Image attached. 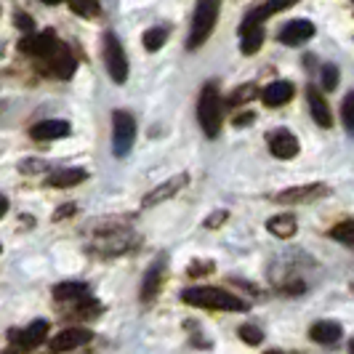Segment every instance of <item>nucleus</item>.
Instances as JSON below:
<instances>
[{"label":"nucleus","instance_id":"f257e3e1","mask_svg":"<svg viewBox=\"0 0 354 354\" xmlns=\"http://www.w3.org/2000/svg\"><path fill=\"white\" fill-rule=\"evenodd\" d=\"M181 301L200 309H211V312H245L248 306L240 301L234 293L224 288H187L181 293Z\"/></svg>","mask_w":354,"mask_h":354},{"label":"nucleus","instance_id":"f03ea898","mask_svg":"<svg viewBox=\"0 0 354 354\" xmlns=\"http://www.w3.org/2000/svg\"><path fill=\"white\" fill-rule=\"evenodd\" d=\"M218 11H221V0H197L192 24H189V37H187V48L189 51H197V48L205 46V40L216 30Z\"/></svg>","mask_w":354,"mask_h":354},{"label":"nucleus","instance_id":"7ed1b4c3","mask_svg":"<svg viewBox=\"0 0 354 354\" xmlns=\"http://www.w3.org/2000/svg\"><path fill=\"white\" fill-rule=\"evenodd\" d=\"M221 96H218V86L216 83H205L203 93L197 99V120L200 128L208 139H216L221 133Z\"/></svg>","mask_w":354,"mask_h":354},{"label":"nucleus","instance_id":"20e7f679","mask_svg":"<svg viewBox=\"0 0 354 354\" xmlns=\"http://www.w3.org/2000/svg\"><path fill=\"white\" fill-rule=\"evenodd\" d=\"M136 142V120L131 112L115 109L112 112V152L115 158H125Z\"/></svg>","mask_w":354,"mask_h":354},{"label":"nucleus","instance_id":"39448f33","mask_svg":"<svg viewBox=\"0 0 354 354\" xmlns=\"http://www.w3.org/2000/svg\"><path fill=\"white\" fill-rule=\"evenodd\" d=\"M37 67H40L43 75H51L56 80H70L75 70H77V59L64 43H59L48 56L37 59Z\"/></svg>","mask_w":354,"mask_h":354},{"label":"nucleus","instance_id":"423d86ee","mask_svg":"<svg viewBox=\"0 0 354 354\" xmlns=\"http://www.w3.org/2000/svg\"><path fill=\"white\" fill-rule=\"evenodd\" d=\"M104 67L112 77V83L123 86L128 80V56H125V48L120 46V40L115 32H104Z\"/></svg>","mask_w":354,"mask_h":354},{"label":"nucleus","instance_id":"0eeeda50","mask_svg":"<svg viewBox=\"0 0 354 354\" xmlns=\"http://www.w3.org/2000/svg\"><path fill=\"white\" fill-rule=\"evenodd\" d=\"M46 333H48V322L46 319H35L24 330H11V336H8L11 346H14L11 354H27L32 352V349H37L46 341Z\"/></svg>","mask_w":354,"mask_h":354},{"label":"nucleus","instance_id":"6e6552de","mask_svg":"<svg viewBox=\"0 0 354 354\" xmlns=\"http://www.w3.org/2000/svg\"><path fill=\"white\" fill-rule=\"evenodd\" d=\"M330 195V189L325 184H299V187H290L274 195V203L280 205H304V203H312L319 197Z\"/></svg>","mask_w":354,"mask_h":354},{"label":"nucleus","instance_id":"1a4fd4ad","mask_svg":"<svg viewBox=\"0 0 354 354\" xmlns=\"http://www.w3.org/2000/svg\"><path fill=\"white\" fill-rule=\"evenodd\" d=\"M165 269H168V256L165 253H158L155 261L149 264L147 274H144V283H142V301L149 304L158 299V293L162 290V280H165Z\"/></svg>","mask_w":354,"mask_h":354},{"label":"nucleus","instance_id":"9d476101","mask_svg":"<svg viewBox=\"0 0 354 354\" xmlns=\"http://www.w3.org/2000/svg\"><path fill=\"white\" fill-rule=\"evenodd\" d=\"M56 46H59V40H56V32H53V30L30 32L27 37H21V40H19V51L27 53V56H32V59H43V56H48Z\"/></svg>","mask_w":354,"mask_h":354},{"label":"nucleus","instance_id":"9b49d317","mask_svg":"<svg viewBox=\"0 0 354 354\" xmlns=\"http://www.w3.org/2000/svg\"><path fill=\"white\" fill-rule=\"evenodd\" d=\"M91 338H93V333H91L88 328H67V330L56 333V336L48 341V352L51 354L72 352V349H77V346L88 344Z\"/></svg>","mask_w":354,"mask_h":354},{"label":"nucleus","instance_id":"f8f14e48","mask_svg":"<svg viewBox=\"0 0 354 354\" xmlns=\"http://www.w3.org/2000/svg\"><path fill=\"white\" fill-rule=\"evenodd\" d=\"M187 181H189V174H176V176H171L168 181L158 184L152 192H147V195L142 197V205L144 208H152V205H160V203L171 200V197L178 195V192L187 187Z\"/></svg>","mask_w":354,"mask_h":354},{"label":"nucleus","instance_id":"ddd939ff","mask_svg":"<svg viewBox=\"0 0 354 354\" xmlns=\"http://www.w3.org/2000/svg\"><path fill=\"white\" fill-rule=\"evenodd\" d=\"M266 142H269V152H272L274 158L293 160L299 155V139H296L290 131H285V128L272 131V133L266 136Z\"/></svg>","mask_w":354,"mask_h":354},{"label":"nucleus","instance_id":"4468645a","mask_svg":"<svg viewBox=\"0 0 354 354\" xmlns=\"http://www.w3.org/2000/svg\"><path fill=\"white\" fill-rule=\"evenodd\" d=\"M280 43L283 46H304L306 40L315 37V24L309 19H293L280 30Z\"/></svg>","mask_w":354,"mask_h":354},{"label":"nucleus","instance_id":"2eb2a0df","mask_svg":"<svg viewBox=\"0 0 354 354\" xmlns=\"http://www.w3.org/2000/svg\"><path fill=\"white\" fill-rule=\"evenodd\" d=\"M299 0H264L261 6H256L253 11H248V17L243 19V24L245 27H253V24H264L269 17H274V14H280L285 8H290V6H296Z\"/></svg>","mask_w":354,"mask_h":354},{"label":"nucleus","instance_id":"dca6fc26","mask_svg":"<svg viewBox=\"0 0 354 354\" xmlns=\"http://www.w3.org/2000/svg\"><path fill=\"white\" fill-rule=\"evenodd\" d=\"M70 133V123L67 120H59V118H51V120H40L30 128V136L35 142H53V139H62Z\"/></svg>","mask_w":354,"mask_h":354},{"label":"nucleus","instance_id":"f3484780","mask_svg":"<svg viewBox=\"0 0 354 354\" xmlns=\"http://www.w3.org/2000/svg\"><path fill=\"white\" fill-rule=\"evenodd\" d=\"M306 102H309V112H312V118H315V123H317L319 128H330V125H333L330 106H328L325 96H322L315 86H309V88H306Z\"/></svg>","mask_w":354,"mask_h":354},{"label":"nucleus","instance_id":"a211bd4d","mask_svg":"<svg viewBox=\"0 0 354 354\" xmlns=\"http://www.w3.org/2000/svg\"><path fill=\"white\" fill-rule=\"evenodd\" d=\"M293 83H288V80H274V83H269L266 88H261V102L266 106H285L290 99H293Z\"/></svg>","mask_w":354,"mask_h":354},{"label":"nucleus","instance_id":"6ab92c4d","mask_svg":"<svg viewBox=\"0 0 354 354\" xmlns=\"http://www.w3.org/2000/svg\"><path fill=\"white\" fill-rule=\"evenodd\" d=\"M341 336H344V328L338 325L336 319H319L309 328V338L317 341V344H325V346L341 341Z\"/></svg>","mask_w":354,"mask_h":354},{"label":"nucleus","instance_id":"aec40b11","mask_svg":"<svg viewBox=\"0 0 354 354\" xmlns=\"http://www.w3.org/2000/svg\"><path fill=\"white\" fill-rule=\"evenodd\" d=\"M266 230L272 232L274 237H280V240H290L299 230V221H296L293 213H277V216H272L266 221Z\"/></svg>","mask_w":354,"mask_h":354},{"label":"nucleus","instance_id":"412c9836","mask_svg":"<svg viewBox=\"0 0 354 354\" xmlns=\"http://www.w3.org/2000/svg\"><path fill=\"white\" fill-rule=\"evenodd\" d=\"M261 46H264V24H253V27L240 24V51L253 56Z\"/></svg>","mask_w":354,"mask_h":354},{"label":"nucleus","instance_id":"4be33fe9","mask_svg":"<svg viewBox=\"0 0 354 354\" xmlns=\"http://www.w3.org/2000/svg\"><path fill=\"white\" fill-rule=\"evenodd\" d=\"M53 299L62 304H80L88 299V285L86 283H59L53 288Z\"/></svg>","mask_w":354,"mask_h":354},{"label":"nucleus","instance_id":"5701e85b","mask_svg":"<svg viewBox=\"0 0 354 354\" xmlns=\"http://www.w3.org/2000/svg\"><path fill=\"white\" fill-rule=\"evenodd\" d=\"M86 178H88V171H83V168H62V171L51 174L48 187H53V189H70V187L83 184Z\"/></svg>","mask_w":354,"mask_h":354},{"label":"nucleus","instance_id":"b1692460","mask_svg":"<svg viewBox=\"0 0 354 354\" xmlns=\"http://www.w3.org/2000/svg\"><path fill=\"white\" fill-rule=\"evenodd\" d=\"M259 96V86L256 83H245V86H240V88H234L227 96V106H243L248 104L250 99H256Z\"/></svg>","mask_w":354,"mask_h":354},{"label":"nucleus","instance_id":"393cba45","mask_svg":"<svg viewBox=\"0 0 354 354\" xmlns=\"http://www.w3.org/2000/svg\"><path fill=\"white\" fill-rule=\"evenodd\" d=\"M165 40H168V30L165 27H152V30L144 32V48L155 53L165 46Z\"/></svg>","mask_w":354,"mask_h":354},{"label":"nucleus","instance_id":"a878e982","mask_svg":"<svg viewBox=\"0 0 354 354\" xmlns=\"http://www.w3.org/2000/svg\"><path fill=\"white\" fill-rule=\"evenodd\" d=\"M333 240L344 243V245H354V218H346V221H338L333 230L328 232Z\"/></svg>","mask_w":354,"mask_h":354},{"label":"nucleus","instance_id":"bb28decb","mask_svg":"<svg viewBox=\"0 0 354 354\" xmlns=\"http://www.w3.org/2000/svg\"><path fill=\"white\" fill-rule=\"evenodd\" d=\"M338 67L336 64H325L319 70V83H322V91H336L338 88Z\"/></svg>","mask_w":354,"mask_h":354},{"label":"nucleus","instance_id":"cd10ccee","mask_svg":"<svg viewBox=\"0 0 354 354\" xmlns=\"http://www.w3.org/2000/svg\"><path fill=\"white\" fill-rule=\"evenodd\" d=\"M341 120H344V128L354 136V91L346 93V99L341 104Z\"/></svg>","mask_w":354,"mask_h":354},{"label":"nucleus","instance_id":"c85d7f7f","mask_svg":"<svg viewBox=\"0 0 354 354\" xmlns=\"http://www.w3.org/2000/svg\"><path fill=\"white\" fill-rule=\"evenodd\" d=\"M70 8L77 17H96L99 14V3L96 0H70Z\"/></svg>","mask_w":354,"mask_h":354},{"label":"nucleus","instance_id":"c756f323","mask_svg":"<svg viewBox=\"0 0 354 354\" xmlns=\"http://www.w3.org/2000/svg\"><path fill=\"white\" fill-rule=\"evenodd\" d=\"M240 338H243L245 344H250V346H259V344L264 341V333H261L256 325H243V328H240Z\"/></svg>","mask_w":354,"mask_h":354},{"label":"nucleus","instance_id":"7c9ffc66","mask_svg":"<svg viewBox=\"0 0 354 354\" xmlns=\"http://www.w3.org/2000/svg\"><path fill=\"white\" fill-rule=\"evenodd\" d=\"M14 24H17L19 30H24L27 35H30V32H35V21H32V17H27L24 11H17V17H14Z\"/></svg>","mask_w":354,"mask_h":354},{"label":"nucleus","instance_id":"2f4dec72","mask_svg":"<svg viewBox=\"0 0 354 354\" xmlns=\"http://www.w3.org/2000/svg\"><path fill=\"white\" fill-rule=\"evenodd\" d=\"M227 218H230V213H227V211H213L211 216L205 218V230H218V227H221Z\"/></svg>","mask_w":354,"mask_h":354},{"label":"nucleus","instance_id":"473e14b6","mask_svg":"<svg viewBox=\"0 0 354 354\" xmlns=\"http://www.w3.org/2000/svg\"><path fill=\"white\" fill-rule=\"evenodd\" d=\"M189 277H203V274H211L213 272V261H195V264L187 269Z\"/></svg>","mask_w":354,"mask_h":354},{"label":"nucleus","instance_id":"72a5a7b5","mask_svg":"<svg viewBox=\"0 0 354 354\" xmlns=\"http://www.w3.org/2000/svg\"><path fill=\"white\" fill-rule=\"evenodd\" d=\"M19 168H21L24 174H40V171L48 168V162H43V160H24Z\"/></svg>","mask_w":354,"mask_h":354},{"label":"nucleus","instance_id":"f704fd0d","mask_svg":"<svg viewBox=\"0 0 354 354\" xmlns=\"http://www.w3.org/2000/svg\"><path fill=\"white\" fill-rule=\"evenodd\" d=\"M77 211V208H75V205H72V203H67V208H59V211L53 213V221H62V218H70L72 213Z\"/></svg>","mask_w":354,"mask_h":354},{"label":"nucleus","instance_id":"c9c22d12","mask_svg":"<svg viewBox=\"0 0 354 354\" xmlns=\"http://www.w3.org/2000/svg\"><path fill=\"white\" fill-rule=\"evenodd\" d=\"M253 120H256V115H250V112H245V115H240V118L234 120V125H237V128H243V125H250Z\"/></svg>","mask_w":354,"mask_h":354},{"label":"nucleus","instance_id":"e433bc0d","mask_svg":"<svg viewBox=\"0 0 354 354\" xmlns=\"http://www.w3.org/2000/svg\"><path fill=\"white\" fill-rule=\"evenodd\" d=\"M6 213H8V200H6V197L0 195V218H3Z\"/></svg>","mask_w":354,"mask_h":354},{"label":"nucleus","instance_id":"4c0bfd02","mask_svg":"<svg viewBox=\"0 0 354 354\" xmlns=\"http://www.w3.org/2000/svg\"><path fill=\"white\" fill-rule=\"evenodd\" d=\"M43 3H48V6H56V3H59V0H43Z\"/></svg>","mask_w":354,"mask_h":354},{"label":"nucleus","instance_id":"58836bf2","mask_svg":"<svg viewBox=\"0 0 354 354\" xmlns=\"http://www.w3.org/2000/svg\"><path fill=\"white\" fill-rule=\"evenodd\" d=\"M349 354H354V341L349 344Z\"/></svg>","mask_w":354,"mask_h":354},{"label":"nucleus","instance_id":"ea45409f","mask_svg":"<svg viewBox=\"0 0 354 354\" xmlns=\"http://www.w3.org/2000/svg\"><path fill=\"white\" fill-rule=\"evenodd\" d=\"M266 354H285V352H266Z\"/></svg>","mask_w":354,"mask_h":354},{"label":"nucleus","instance_id":"a19ab883","mask_svg":"<svg viewBox=\"0 0 354 354\" xmlns=\"http://www.w3.org/2000/svg\"><path fill=\"white\" fill-rule=\"evenodd\" d=\"M6 354H11V352H6Z\"/></svg>","mask_w":354,"mask_h":354}]
</instances>
